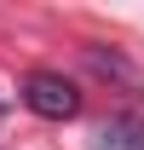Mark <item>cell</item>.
Wrapping results in <instances>:
<instances>
[{"label": "cell", "instance_id": "obj_1", "mask_svg": "<svg viewBox=\"0 0 144 150\" xmlns=\"http://www.w3.org/2000/svg\"><path fill=\"white\" fill-rule=\"evenodd\" d=\"M23 104H29L35 115H46V121H69V115L81 110V93H75V81H64V75H52V69H40V75H29Z\"/></svg>", "mask_w": 144, "mask_h": 150}, {"label": "cell", "instance_id": "obj_2", "mask_svg": "<svg viewBox=\"0 0 144 150\" xmlns=\"http://www.w3.org/2000/svg\"><path fill=\"white\" fill-rule=\"evenodd\" d=\"M98 150H144V121H133V115L109 121V127L98 133Z\"/></svg>", "mask_w": 144, "mask_h": 150}]
</instances>
